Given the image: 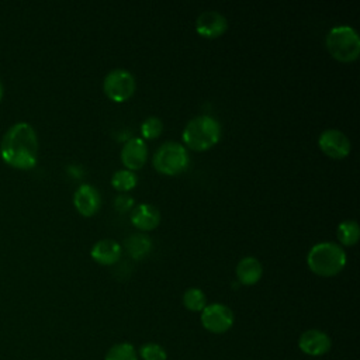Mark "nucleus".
Wrapping results in <instances>:
<instances>
[{
    "mask_svg": "<svg viewBox=\"0 0 360 360\" xmlns=\"http://www.w3.org/2000/svg\"><path fill=\"white\" fill-rule=\"evenodd\" d=\"M330 338L319 329L305 330L298 340L300 349L309 356H322L330 349Z\"/></svg>",
    "mask_w": 360,
    "mask_h": 360,
    "instance_id": "12",
    "label": "nucleus"
},
{
    "mask_svg": "<svg viewBox=\"0 0 360 360\" xmlns=\"http://www.w3.org/2000/svg\"><path fill=\"white\" fill-rule=\"evenodd\" d=\"M201 323L212 333H224L233 323V312L229 307L219 302L205 305L201 311Z\"/></svg>",
    "mask_w": 360,
    "mask_h": 360,
    "instance_id": "7",
    "label": "nucleus"
},
{
    "mask_svg": "<svg viewBox=\"0 0 360 360\" xmlns=\"http://www.w3.org/2000/svg\"><path fill=\"white\" fill-rule=\"evenodd\" d=\"M183 302H184V307L190 311H194V312H198V311H202L207 305V298H205V294L200 290V288H188L184 291L183 294Z\"/></svg>",
    "mask_w": 360,
    "mask_h": 360,
    "instance_id": "19",
    "label": "nucleus"
},
{
    "mask_svg": "<svg viewBox=\"0 0 360 360\" xmlns=\"http://www.w3.org/2000/svg\"><path fill=\"white\" fill-rule=\"evenodd\" d=\"M105 360H136V353L131 343H118L107 352Z\"/></svg>",
    "mask_w": 360,
    "mask_h": 360,
    "instance_id": "20",
    "label": "nucleus"
},
{
    "mask_svg": "<svg viewBox=\"0 0 360 360\" xmlns=\"http://www.w3.org/2000/svg\"><path fill=\"white\" fill-rule=\"evenodd\" d=\"M139 354L143 360H166L167 359L165 349L158 343H145L141 347Z\"/></svg>",
    "mask_w": 360,
    "mask_h": 360,
    "instance_id": "22",
    "label": "nucleus"
},
{
    "mask_svg": "<svg viewBox=\"0 0 360 360\" xmlns=\"http://www.w3.org/2000/svg\"><path fill=\"white\" fill-rule=\"evenodd\" d=\"M163 131V122L159 117H148L141 125V134L145 139H155Z\"/></svg>",
    "mask_w": 360,
    "mask_h": 360,
    "instance_id": "21",
    "label": "nucleus"
},
{
    "mask_svg": "<svg viewBox=\"0 0 360 360\" xmlns=\"http://www.w3.org/2000/svg\"><path fill=\"white\" fill-rule=\"evenodd\" d=\"M346 260L347 256L345 249L335 242H319L314 245L307 255L309 270L322 277H330L340 273Z\"/></svg>",
    "mask_w": 360,
    "mask_h": 360,
    "instance_id": "2",
    "label": "nucleus"
},
{
    "mask_svg": "<svg viewBox=\"0 0 360 360\" xmlns=\"http://www.w3.org/2000/svg\"><path fill=\"white\" fill-rule=\"evenodd\" d=\"M135 87L136 83L134 75L122 68H117L108 72L103 82V90L105 96L115 103L128 100L135 93Z\"/></svg>",
    "mask_w": 360,
    "mask_h": 360,
    "instance_id": "6",
    "label": "nucleus"
},
{
    "mask_svg": "<svg viewBox=\"0 0 360 360\" xmlns=\"http://www.w3.org/2000/svg\"><path fill=\"white\" fill-rule=\"evenodd\" d=\"M336 235H338L339 242L345 246H352V245L357 243L359 236H360V229H359L357 221H354V219L342 221L338 225Z\"/></svg>",
    "mask_w": 360,
    "mask_h": 360,
    "instance_id": "17",
    "label": "nucleus"
},
{
    "mask_svg": "<svg viewBox=\"0 0 360 360\" xmlns=\"http://www.w3.org/2000/svg\"><path fill=\"white\" fill-rule=\"evenodd\" d=\"M321 150L332 159H343L350 153L352 143L347 135L336 128H328L321 132L318 138Z\"/></svg>",
    "mask_w": 360,
    "mask_h": 360,
    "instance_id": "8",
    "label": "nucleus"
},
{
    "mask_svg": "<svg viewBox=\"0 0 360 360\" xmlns=\"http://www.w3.org/2000/svg\"><path fill=\"white\" fill-rule=\"evenodd\" d=\"M73 204L79 214L83 217H91L98 211L101 205V197L94 186L84 183L76 188L73 194Z\"/></svg>",
    "mask_w": 360,
    "mask_h": 360,
    "instance_id": "10",
    "label": "nucleus"
},
{
    "mask_svg": "<svg viewBox=\"0 0 360 360\" xmlns=\"http://www.w3.org/2000/svg\"><path fill=\"white\" fill-rule=\"evenodd\" d=\"M187 149L174 141L165 142L153 155V166L158 172L169 176L184 172L188 166Z\"/></svg>",
    "mask_w": 360,
    "mask_h": 360,
    "instance_id": "5",
    "label": "nucleus"
},
{
    "mask_svg": "<svg viewBox=\"0 0 360 360\" xmlns=\"http://www.w3.org/2000/svg\"><path fill=\"white\" fill-rule=\"evenodd\" d=\"M325 45L330 56L340 62L356 60L360 55V38L350 25H336L326 34Z\"/></svg>",
    "mask_w": 360,
    "mask_h": 360,
    "instance_id": "4",
    "label": "nucleus"
},
{
    "mask_svg": "<svg viewBox=\"0 0 360 360\" xmlns=\"http://www.w3.org/2000/svg\"><path fill=\"white\" fill-rule=\"evenodd\" d=\"M262 274H263L262 263L253 256L242 257L236 264V277L245 285L256 284L260 280Z\"/></svg>",
    "mask_w": 360,
    "mask_h": 360,
    "instance_id": "15",
    "label": "nucleus"
},
{
    "mask_svg": "<svg viewBox=\"0 0 360 360\" xmlns=\"http://www.w3.org/2000/svg\"><path fill=\"white\" fill-rule=\"evenodd\" d=\"M125 249L129 253V256L135 260L143 259L152 249V240L142 233H134L129 235L125 240Z\"/></svg>",
    "mask_w": 360,
    "mask_h": 360,
    "instance_id": "16",
    "label": "nucleus"
},
{
    "mask_svg": "<svg viewBox=\"0 0 360 360\" xmlns=\"http://www.w3.org/2000/svg\"><path fill=\"white\" fill-rule=\"evenodd\" d=\"M228 30V20L219 11H202L195 20V31L204 38L221 37Z\"/></svg>",
    "mask_w": 360,
    "mask_h": 360,
    "instance_id": "9",
    "label": "nucleus"
},
{
    "mask_svg": "<svg viewBox=\"0 0 360 360\" xmlns=\"http://www.w3.org/2000/svg\"><path fill=\"white\" fill-rule=\"evenodd\" d=\"M136 183H138V176L135 174V172L128 169H120L111 177V184L118 191H128L134 188Z\"/></svg>",
    "mask_w": 360,
    "mask_h": 360,
    "instance_id": "18",
    "label": "nucleus"
},
{
    "mask_svg": "<svg viewBox=\"0 0 360 360\" xmlns=\"http://www.w3.org/2000/svg\"><path fill=\"white\" fill-rule=\"evenodd\" d=\"M146 156H148V149L142 138H136V136L129 138L121 149V162L128 170H132V172L141 169L145 165Z\"/></svg>",
    "mask_w": 360,
    "mask_h": 360,
    "instance_id": "11",
    "label": "nucleus"
},
{
    "mask_svg": "<svg viewBox=\"0 0 360 360\" xmlns=\"http://www.w3.org/2000/svg\"><path fill=\"white\" fill-rule=\"evenodd\" d=\"M121 250H122L121 245L117 240L100 239L93 245L90 255L97 263L110 266V264H114L118 262V259L121 256Z\"/></svg>",
    "mask_w": 360,
    "mask_h": 360,
    "instance_id": "14",
    "label": "nucleus"
},
{
    "mask_svg": "<svg viewBox=\"0 0 360 360\" xmlns=\"http://www.w3.org/2000/svg\"><path fill=\"white\" fill-rule=\"evenodd\" d=\"M131 222L135 228L142 231L155 229L160 222V212L158 207L152 204H138L131 212Z\"/></svg>",
    "mask_w": 360,
    "mask_h": 360,
    "instance_id": "13",
    "label": "nucleus"
},
{
    "mask_svg": "<svg viewBox=\"0 0 360 360\" xmlns=\"http://www.w3.org/2000/svg\"><path fill=\"white\" fill-rule=\"evenodd\" d=\"M1 159L15 169H32L38 160V136L28 122L13 124L0 142Z\"/></svg>",
    "mask_w": 360,
    "mask_h": 360,
    "instance_id": "1",
    "label": "nucleus"
},
{
    "mask_svg": "<svg viewBox=\"0 0 360 360\" xmlns=\"http://www.w3.org/2000/svg\"><path fill=\"white\" fill-rule=\"evenodd\" d=\"M134 202H135V201H134V198H132L131 195L122 193V194H120V195L115 197V200H114V207H115V210H117L118 212H127V211H129V210L134 207Z\"/></svg>",
    "mask_w": 360,
    "mask_h": 360,
    "instance_id": "23",
    "label": "nucleus"
},
{
    "mask_svg": "<svg viewBox=\"0 0 360 360\" xmlns=\"http://www.w3.org/2000/svg\"><path fill=\"white\" fill-rule=\"evenodd\" d=\"M183 142L193 150H207L221 138V124L211 115L191 118L183 129Z\"/></svg>",
    "mask_w": 360,
    "mask_h": 360,
    "instance_id": "3",
    "label": "nucleus"
},
{
    "mask_svg": "<svg viewBox=\"0 0 360 360\" xmlns=\"http://www.w3.org/2000/svg\"><path fill=\"white\" fill-rule=\"evenodd\" d=\"M3 97V84H1V80H0V100Z\"/></svg>",
    "mask_w": 360,
    "mask_h": 360,
    "instance_id": "24",
    "label": "nucleus"
}]
</instances>
